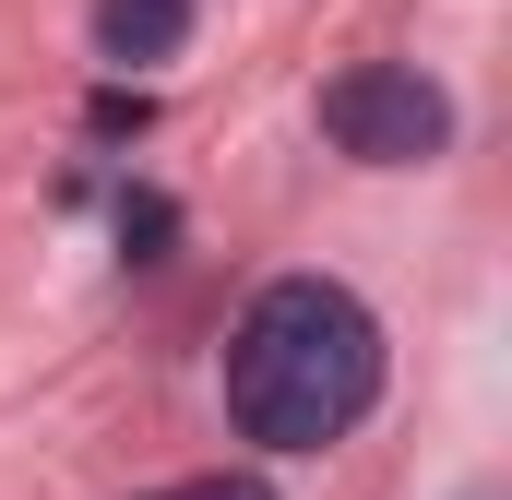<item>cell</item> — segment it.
Returning <instances> with one entry per match:
<instances>
[{
	"mask_svg": "<svg viewBox=\"0 0 512 500\" xmlns=\"http://www.w3.org/2000/svg\"><path fill=\"white\" fill-rule=\"evenodd\" d=\"M179 36H191V0H96V48L108 60H179Z\"/></svg>",
	"mask_w": 512,
	"mask_h": 500,
	"instance_id": "3957f363",
	"label": "cell"
},
{
	"mask_svg": "<svg viewBox=\"0 0 512 500\" xmlns=\"http://www.w3.org/2000/svg\"><path fill=\"white\" fill-rule=\"evenodd\" d=\"M382 405V322L334 274H274L227 334V417L262 453H322Z\"/></svg>",
	"mask_w": 512,
	"mask_h": 500,
	"instance_id": "6da1fadb",
	"label": "cell"
},
{
	"mask_svg": "<svg viewBox=\"0 0 512 500\" xmlns=\"http://www.w3.org/2000/svg\"><path fill=\"white\" fill-rule=\"evenodd\" d=\"M155 500H274L262 477H179V489H155Z\"/></svg>",
	"mask_w": 512,
	"mask_h": 500,
	"instance_id": "277c9868",
	"label": "cell"
},
{
	"mask_svg": "<svg viewBox=\"0 0 512 500\" xmlns=\"http://www.w3.org/2000/svg\"><path fill=\"white\" fill-rule=\"evenodd\" d=\"M322 131H334V155H358V167H429V155L453 143V96H441L417 60H358V72L322 84Z\"/></svg>",
	"mask_w": 512,
	"mask_h": 500,
	"instance_id": "7a4b0ae2",
	"label": "cell"
}]
</instances>
